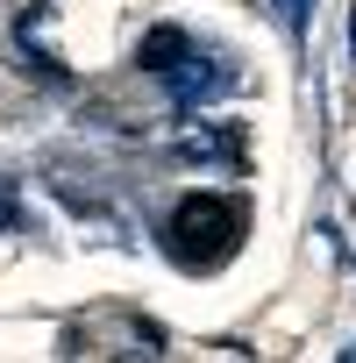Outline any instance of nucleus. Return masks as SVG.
<instances>
[{
	"mask_svg": "<svg viewBox=\"0 0 356 363\" xmlns=\"http://www.w3.org/2000/svg\"><path fill=\"white\" fill-rule=\"evenodd\" d=\"M164 250L178 271H221L243 250V207L228 193H186L164 221Z\"/></svg>",
	"mask_w": 356,
	"mask_h": 363,
	"instance_id": "1",
	"label": "nucleus"
},
{
	"mask_svg": "<svg viewBox=\"0 0 356 363\" xmlns=\"http://www.w3.org/2000/svg\"><path fill=\"white\" fill-rule=\"evenodd\" d=\"M235 79H243V72H235V57H228V50H200V43H193L186 57L164 72V93H171L178 107H207V100L235 93Z\"/></svg>",
	"mask_w": 356,
	"mask_h": 363,
	"instance_id": "2",
	"label": "nucleus"
},
{
	"mask_svg": "<svg viewBox=\"0 0 356 363\" xmlns=\"http://www.w3.org/2000/svg\"><path fill=\"white\" fill-rule=\"evenodd\" d=\"M178 157L186 164H243V135L235 128H186L178 135Z\"/></svg>",
	"mask_w": 356,
	"mask_h": 363,
	"instance_id": "3",
	"label": "nucleus"
},
{
	"mask_svg": "<svg viewBox=\"0 0 356 363\" xmlns=\"http://www.w3.org/2000/svg\"><path fill=\"white\" fill-rule=\"evenodd\" d=\"M186 50H193V36H186V29H171V22H164V29H150V36L135 43V65L164 79V72H171L178 57H186Z\"/></svg>",
	"mask_w": 356,
	"mask_h": 363,
	"instance_id": "4",
	"label": "nucleus"
},
{
	"mask_svg": "<svg viewBox=\"0 0 356 363\" xmlns=\"http://www.w3.org/2000/svg\"><path fill=\"white\" fill-rule=\"evenodd\" d=\"M22 228V200H15V186L0 178V235H15Z\"/></svg>",
	"mask_w": 356,
	"mask_h": 363,
	"instance_id": "5",
	"label": "nucleus"
},
{
	"mask_svg": "<svg viewBox=\"0 0 356 363\" xmlns=\"http://www.w3.org/2000/svg\"><path fill=\"white\" fill-rule=\"evenodd\" d=\"M349 50H356V15H349Z\"/></svg>",
	"mask_w": 356,
	"mask_h": 363,
	"instance_id": "6",
	"label": "nucleus"
}]
</instances>
